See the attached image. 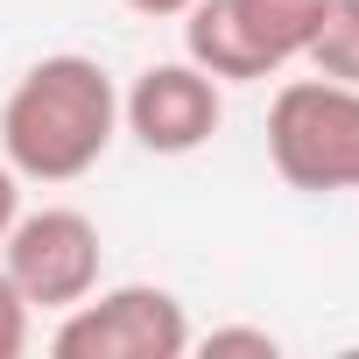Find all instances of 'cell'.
Returning <instances> with one entry per match:
<instances>
[{
  "instance_id": "1",
  "label": "cell",
  "mask_w": 359,
  "mask_h": 359,
  "mask_svg": "<svg viewBox=\"0 0 359 359\" xmlns=\"http://www.w3.org/2000/svg\"><path fill=\"white\" fill-rule=\"evenodd\" d=\"M120 134V85L99 57H36L0 99V155L22 184H78L106 162Z\"/></svg>"
},
{
  "instance_id": "2",
  "label": "cell",
  "mask_w": 359,
  "mask_h": 359,
  "mask_svg": "<svg viewBox=\"0 0 359 359\" xmlns=\"http://www.w3.org/2000/svg\"><path fill=\"white\" fill-rule=\"evenodd\" d=\"M268 162L289 191H359V85L289 78L268 106Z\"/></svg>"
},
{
  "instance_id": "3",
  "label": "cell",
  "mask_w": 359,
  "mask_h": 359,
  "mask_svg": "<svg viewBox=\"0 0 359 359\" xmlns=\"http://www.w3.org/2000/svg\"><path fill=\"white\" fill-rule=\"evenodd\" d=\"M331 0H198L184 15V57L219 85H254L303 64Z\"/></svg>"
},
{
  "instance_id": "4",
  "label": "cell",
  "mask_w": 359,
  "mask_h": 359,
  "mask_svg": "<svg viewBox=\"0 0 359 359\" xmlns=\"http://www.w3.org/2000/svg\"><path fill=\"white\" fill-rule=\"evenodd\" d=\"M198 345L191 310L162 282H113L92 289L85 303L57 310L50 352L57 359H184Z\"/></svg>"
},
{
  "instance_id": "5",
  "label": "cell",
  "mask_w": 359,
  "mask_h": 359,
  "mask_svg": "<svg viewBox=\"0 0 359 359\" xmlns=\"http://www.w3.org/2000/svg\"><path fill=\"white\" fill-rule=\"evenodd\" d=\"M0 268H8V282L22 289L29 310H71V303H85L99 289L106 240L78 205H43V212H22L8 226Z\"/></svg>"
},
{
  "instance_id": "6",
  "label": "cell",
  "mask_w": 359,
  "mask_h": 359,
  "mask_svg": "<svg viewBox=\"0 0 359 359\" xmlns=\"http://www.w3.org/2000/svg\"><path fill=\"white\" fill-rule=\"evenodd\" d=\"M120 127L148 148V155H198L219 127H226V85L212 71H198L191 57L148 64L127 92H120Z\"/></svg>"
},
{
  "instance_id": "7",
  "label": "cell",
  "mask_w": 359,
  "mask_h": 359,
  "mask_svg": "<svg viewBox=\"0 0 359 359\" xmlns=\"http://www.w3.org/2000/svg\"><path fill=\"white\" fill-rule=\"evenodd\" d=\"M303 64H310L317 78L359 85V0H331V8H324V22H317Z\"/></svg>"
},
{
  "instance_id": "8",
  "label": "cell",
  "mask_w": 359,
  "mask_h": 359,
  "mask_svg": "<svg viewBox=\"0 0 359 359\" xmlns=\"http://www.w3.org/2000/svg\"><path fill=\"white\" fill-rule=\"evenodd\" d=\"M198 345H205L212 359H219V352H254V359H275V352H282V338H275L268 324H219V331H205Z\"/></svg>"
},
{
  "instance_id": "9",
  "label": "cell",
  "mask_w": 359,
  "mask_h": 359,
  "mask_svg": "<svg viewBox=\"0 0 359 359\" xmlns=\"http://www.w3.org/2000/svg\"><path fill=\"white\" fill-rule=\"evenodd\" d=\"M29 303H22V289L8 282V268H0V359H22L29 352Z\"/></svg>"
},
{
  "instance_id": "10",
  "label": "cell",
  "mask_w": 359,
  "mask_h": 359,
  "mask_svg": "<svg viewBox=\"0 0 359 359\" xmlns=\"http://www.w3.org/2000/svg\"><path fill=\"white\" fill-rule=\"evenodd\" d=\"M15 219H22V176L8 169V155H0V240H8Z\"/></svg>"
},
{
  "instance_id": "11",
  "label": "cell",
  "mask_w": 359,
  "mask_h": 359,
  "mask_svg": "<svg viewBox=\"0 0 359 359\" xmlns=\"http://www.w3.org/2000/svg\"><path fill=\"white\" fill-rule=\"evenodd\" d=\"M120 8H127V15H141V22H184L198 0H120Z\"/></svg>"
}]
</instances>
